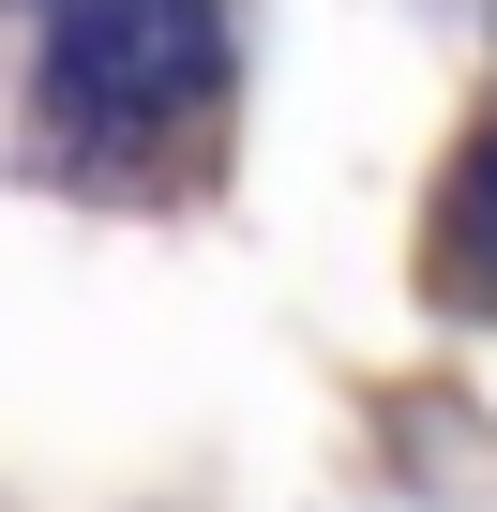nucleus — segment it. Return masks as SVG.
<instances>
[{
    "label": "nucleus",
    "mask_w": 497,
    "mask_h": 512,
    "mask_svg": "<svg viewBox=\"0 0 497 512\" xmlns=\"http://www.w3.org/2000/svg\"><path fill=\"white\" fill-rule=\"evenodd\" d=\"M467 256L497 272V136H482V166H467Z\"/></svg>",
    "instance_id": "f03ea898"
},
{
    "label": "nucleus",
    "mask_w": 497,
    "mask_h": 512,
    "mask_svg": "<svg viewBox=\"0 0 497 512\" xmlns=\"http://www.w3.org/2000/svg\"><path fill=\"white\" fill-rule=\"evenodd\" d=\"M226 16L211 0H46V106L91 136H151L211 91Z\"/></svg>",
    "instance_id": "f257e3e1"
}]
</instances>
